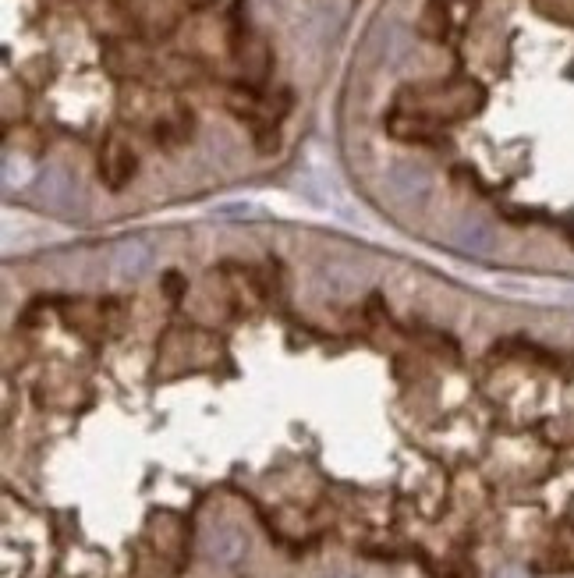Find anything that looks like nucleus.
I'll use <instances>...</instances> for the list:
<instances>
[{"label":"nucleus","mask_w":574,"mask_h":578,"mask_svg":"<svg viewBox=\"0 0 574 578\" xmlns=\"http://www.w3.org/2000/svg\"><path fill=\"white\" fill-rule=\"evenodd\" d=\"M149 263H153V249L142 238H125L110 252V270L117 277H142L149 270Z\"/></svg>","instance_id":"4"},{"label":"nucleus","mask_w":574,"mask_h":578,"mask_svg":"<svg viewBox=\"0 0 574 578\" xmlns=\"http://www.w3.org/2000/svg\"><path fill=\"white\" fill-rule=\"evenodd\" d=\"M249 550V539L238 525H213L206 532V554L213 557L217 564H238Z\"/></svg>","instance_id":"3"},{"label":"nucleus","mask_w":574,"mask_h":578,"mask_svg":"<svg viewBox=\"0 0 574 578\" xmlns=\"http://www.w3.org/2000/svg\"><path fill=\"white\" fill-rule=\"evenodd\" d=\"M337 578H344V575H337Z\"/></svg>","instance_id":"7"},{"label":"nucleus","mask_w":574,"mask_h":578,"mask_svg":"<svg viewBox=\"0 0 574 578\" xmlns=\"http://www.w3.org/2000/svg\"><path fill=\"white\" fill-rule=\"evenodd\" d=\"M39 196H43V203L57 213H75L78 210V188L64 171H47Z\"/></svg>","instance_id":"5"},{"label":"nucleus","mask_w":574,"mask_h":578,"mask_svg":"<svg viewBox=\"0 0 574 578\" xmlns=\"http://www.w3.org/2000/svg\"><path fill=\"white\" fill-rule=\"evenodd\" d=\"M450 242L458 245L461 252H472V256H493V252H497V231L482 217L465 213V217H458L454 227H450Z\"/></svg>","instance_id":"1"},{"label":"nucleus","mask_w":574,"mask_h":578,"mask_svg":"<svg viewBox=\"0 0 574 578\" xmlns=\"http://www.w3.org/2000/svg\"><path fill=\"white\" fill-rule=\"evenodd\" d=\"M497 578H528V575H525V571H521V568H504Z\"/></svg>","instance_id":"6"},{"label":"nucleus","mask_w":574,"mask_h":578,"mask_svg":"<svg viewBox=\"0 0 574 578\" xmlns=\"http://www.w3.org/2000/svg\"><path fill=\"white\" fill-rule=\"evenodd\" d=\"M387 185L401 203H422L429 196V174L419 164H394L387 171Z\"/></svg>","instance_id":"2"}]
</instances>
